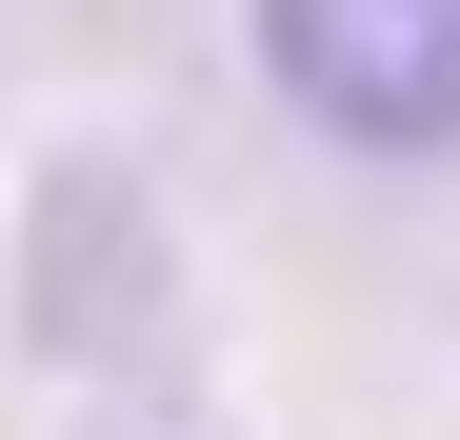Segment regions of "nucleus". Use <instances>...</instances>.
Returning <instances> with one entry per match:
<instances>
[{"mask_svg":"<svg viewBox=\"0 0 460 440\" xmlns=\"http://www.w3.org/2000/svg\"><path fill=\"white\" fill-rule=\"evenodd\" d=\"M241 40L341 161H460V0H241Z\"/></svg>","mask_w":460,"mask_h":440,"instance_id":"obj_1","label":"nucleus"}]
</instances>
